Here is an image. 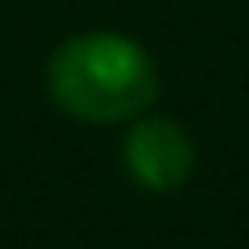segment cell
I'll list each match as a JSON object with an SVG mask.
<instances>
[{
  "label": "cell",
  "instance_id": "6da1fadb",
  "mask_svg": "<svg viewBox=\"0 0 249 249\" xmlns=\"http://www.w3.org/2000/svg\"><path fill=\"white\" fill-rule=\"evenodd\" d=\"M48 96L61 114L79 123H127L158 101V66L131 35L83 31L53 48Z\"/></svg>",
  "mask_w": 249,
  "mask_h": 249
},
{
  "label": "cell",
  "instance_id": "7a4b0ae2",
  "mask_svg": "<svg viewBox=\"0 0 249 249\" xmlns=\"http://www.w3.org/2000/svg\"><path fill=\"white\" fill-rule=\"evenodd\" d=\"M123 166L144 193H175L197 166V144L175 118H140L123 140Z\"/></svg>",
  "mask_w": 249,
  "mask_h": 249
}]
</instances>
